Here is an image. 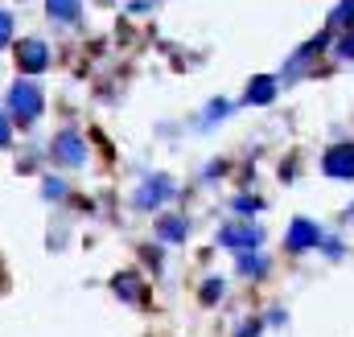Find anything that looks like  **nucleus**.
I'll return each instance as SVG.
<instances>
[{
	"instance_id": "f257e3e1",
	"label": "nucleus",
	"mask_w": 354,
	"mask_h": 337,
	"mask_svg": "<svg viewBox=\"0 0 354 337\" xmlns=\"http://www.w3.org/2000/svg\"><path fill=\"white\" fill-rule=\"evenodd\" d=\"M322 173L334 177V181H354V140L351 144H334L322 157Z\"/></svg>"
},
{
	"instance_id": "f03ea898",
	"label": "nucleus",
	"mask_w": 354,
	"mask_h": 337,
	"mask_svg": "<svg viewBox=\"0 0 354 337\" xmlns=\"http://www.w3.org/2000/svg\"><path fill=\"white\" fill-rule=\"evenodd\" d=\"M8 103H12V111H17L21 119H33V115L41 111V90H37L33 83H29V79H21V83L12 86Z\"/></svg>"
},
{
	"instance_id": "7ed1b4c3",
	"label": "nucleus",
	"mask_w": 354,
	"mask_h": 337,
	"mask_svg": "<svg viewBox=\"0 0 354 337\" xmlns=\"http://www.w3.org/2000/svg\"><path fill=\"white\" fill-rule=\"evenodd\" d=\"M17 66H21L25 75H41V70L50 66V50H46L41 41H21V46H17Z\"/></svg>"
},
{
	"instance_id": "20e7f679",
	"label": "nucleus",
	"mask_w": 354,
	"mask_h": 337,
	"mask_svg": "<svg viewBox=\"0 0 354 337\" xmlns=\"http://www.w3.org/2000/svg\"><path fill=\"white\" fill-rule=\"evenodd\" d=\"M288 251H309V247H317L322 243V227L317 222H309V218H297L292 227H288Z\"/></svg>"
},
{
	"instance_id": "39448f33",
	"label": "nucleus",
	"mask_w": 354,
	"mask_h": 337,
	"mask_svg": "<svg viewBox=\"0 0 354 337\" xmlns=\"http://www.w3.org/2000/svg\"><path fill=\"white\" fill-rule=\"evenodd\" d=\"M54 157L66 161V165H83V161H87V144H83L75 132H62L58 144H54Z\"/></svg>"
},
{
	"instance_id": "423d86ee",
	"label": "nucleus",
	"mask_w": 354,
	"mask_h": 337,
	"mask_svg": "<svg viewBox=\"0 0 354 337\" xmlns=\"http://www.w3.org/2000/svg\"><path fill=\"white\" fill-rule=\"evenodd\" d=\"M223 243H227V247H235V251H243V247H260V231L231 227V231H223Z\"/></svg>"
},
{
	"instance_id": "0eeeda50",
	"label": "nucleus",
	"mask_w": 354,
	"mask_h": 337,
	"mask_svg": "<svg viewBox=\"0 0 354 337\" xmlns=\"http://www.w3.org/2000/svg\"><path fill=\"white\" fill-rule=\"evenodd\" d=\"M169 193H174V185H169V181H157V185L149 181V185H145V189L136 193V206H149V202H153V206H161V202H165Z\"/></svg>"
},
{
	"instance_id": "6e6552de",
	"label": "nucleus",
	"mask_w": 354,
	"mask_h": 337,
	"mask_svg": "<svg viewBox=\"0 0 354 337\" xmlns=\"http://www.w3.org/2000/svg\"><path fill=\"white\" fill-rule=\"evenodd\" d=\"M276 99V79H256L248 86V103H272Z\"/></svg>"
},
{
	"instance_id": "1a4fd4ad",
	"label": "nucleus",
	"mask_w": 354,
	"mask_h": 337,
	"mask_svg": "<svg viewBox=\"0 0 354 337\" xmlns=\"http://www.w3.org/2000/svg\"><path fill=\"white\" fill-rule=\"evenodd\" d=\"M50 4V17H58V21H75L79 17V0H46Z\"/></svg>"
},
{
	"instance_id": "9d476101",
	"label": "nucleus",
	"mask_w": 354,
	"mask_h": 337,
	"mask_svg": "<svg viewBox=\"0 0 354 337\" xmlns=\"http://www.w3.org/2000/svg\"><path fill=\"white\" fill-rule=\"evenodd\" d=\"M115 292H124L128 300H140V284H136L132 276H120V280H115Z\"/></svg>"
},
{
	"instance_id": "9b49d317",
	"label": "nucleus",
	"mask_w": 354,
	"mask_h": 337,
	"mask_svg": "<svg viewBox=\"0 0 354 337\" xmlns=\"http://www.w3.org/2000/svg\"><path fill=\"white\" fill-rule=\"evenodd\" d=\"M161 235H165V239H181V235H185V222H161Z\"/></svg>"
},
{
	"instance_id": "f8f14e48",
	"label": "nucleus",
	"mask_w": 354,
	"mask_h": 337,
	"mask_svg": "<svg viewBox=\"0 0 354 337\" xmlns=\"http://www.w3.org/2000/svg\"><path fill=\"white\" fill-rule=\"evenodd\" d=\"M214 296H223V280H210V284L202 288V300H214Z\"/></svg>"
},
{
	"instance_id": "ddd939ff",
	"label": "nucleus",
	"mask_w": 354,
	"mask_h": 337,
	"mask_svg": "<svg viewBox=\"0 0 354 337\" xmlns=\"http://www.w3.org/2000/svg\"><path fill=\"white\" fill-rule=\"evenodd\" d=\"M8 37H12V21L8 12H0V46H8Z\"/></svg>"
},
{
	"instance_id": "4468645a",
	"label": "nucleus",
	"mask_w": 354,
	"mask_h": 337,
	"mask_svg": "<svg viewBox=\"0 0 354 337\" xmlns=\"http://www.w3.org/2000/svg\"><path fill=\"white\" fill-rule=\"evenodd\" d=\"M256 206H260V202H248V198H239V202H235V210H239V214H256Z\"/></svg>"
},
{
	"instance_id": "2eb2a0df",
	"label": "nucleus",
	"mask_w": 354,
	"mask_h": 337,
	"mask_svg": "<svg viewBox=\"0 0 354 337\" xmlns=\"http://www.w3.org/2000/svg\"><path fill=\"white\" fill-rule=\"evenodd\" d=\"M338 54H342V58H351V62H354V37H351V33L342 37V50H338Z\"/></svg>"
},
{
	"instance_id": "dca6fc26",
	"label": "nucleus",
	"mask_w": 354,
	"mask_h": 337,
	"mask_svg": "<svg viewBox=\"0 0 354 337\" xmlns=\"http://www.w3.org/2000/svg\"><path fill=\"white\" fill-rule=\"evenodd\" d=\"M8 136H12V128H8V119H4V115H0V148H4V144H8Z\"/></svg>"
}]
</instances>
